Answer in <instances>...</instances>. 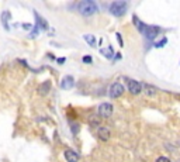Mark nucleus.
I'll list each match as a JSON object with an SVG mask.
<instances>
[{"label":"nucleus","instance_id":"obj_16","mask_svg":"<svg viewBox=\"0 0 180 162\" xmlns=\"http://www.w3.org/2000/svg\"><path fill=\"white\" fill-rule=\"evenodd\" d=\"M71 131H72V134H73V135H76L77 133L80 131V124L79 123H72L71 124Z\"/></svg>","mask_w":180,"mask_h":162},{"label":"nucleus","instance_id":"obj_14","mask_svg":"<svg viewBox=\"0 0 180 162\" xmlns=\"http://www.w3.org/2000/svg\"><path fill=\"white\" fill-rule=\"evenodd\" d=\"M144 85V92L148 95V96H155L156 95V87H154V86H151V85L148 83H142Z\"/></svg>","mask_w":180,"mask_h":162},{"label":"nucleus","instance_id":"obj_15","mask_svg":"<svg viewBox=\"0 0 180 162\" xmlns=\"http://www.w3.org/2000/svg\"><path fill=\"white\" fill-rule=\"evenodd\" d=\"M83 38L90 47H96V37H94V35H91V34H84Z\"/></svg>","mask_w":180,"mask_h":162},{"label":"nucleus","instance_id":"obj_9","mask_svg":"<svg viewBox=\"0 0 180 162\" xmlns=\"http://www.w3.org/2000/svg\"><path fill=\"white\" fill-rule=\"evenodd\" d=\"M32 13H34L35 20H37V26L41 27V28H42V30H45V31H46V30H49V24H48V21H46L45 19H42V17L38 14V11H37V10H34Z\"/></svg>","mask_w":180,"mask_h":162},{"label":"nucleus","instance_id":"obj_12","mask_svg":"<svg viewBox=\"0 0 180 162\" xmlns=\"http://www.w3.org/2000/svg\"><path fill=\"white\" fill-rule=\"evenodd\" d=\"M49 90H51V82H49V80H46V82H44V83L39 85V87H38L39 95L45 96V95H48V93H49Z\"/></svg>","mask_w":180,"mask_h":162},{"label":"nucleus","instance_id":"obj_1","mask_svg":"<svg viewBox=\"0 0 180 162\" xmlns=\"http://www.w3.org/2000/svg\"><path fill=\"white\" fill-rule=\"evenodd\" d=\"M132 21H134V26L136 27V30L141 32L148 41H154V39L158 37V34L161 32V28H159V27L148 26V24H145L144 21H141L136 16H132Z\"/></svg>","mask_w":180,"mask_h":162},{"label":"nucleus","instance_id":"obj_18","mask_svg":"<svg viewBox=\"0 0 180 162\" xmlns=\"http://www.w3.org/2000/svg\"><path fill=\"white\" fill-rule=\"evenodd\" d=\"M38 28H39V27L37 26V24L31 28V31H30V37H31V38H35V37L38 35Z\"/></svg>","mask_w":180,"mask_h":162},{"label":"nucleus","instance_id":"obj_6","mask_svg":"<svg viewBox=\"0 0 180 162\" xmlns=\"http://www.w3.org/2000/svg\"><path fill=\"white\" fill-rule=\"evenodd\" d=\"M113 111H114V107L111 103H101L97 109V113L100 117H110L113 114Z\"/></svg>","mask_w":180,"mask_h":162},{"label":"nucleus","instance_id":"obj_3","mask_svg":"<svg viewBox=\"0 0 180 162\" xmlns=\"http://www.w3.org/2000/svg\"><path fill=\"white\" fill-rule=\"evenodd\" d=\"M128 10V1H124V0H117V1H113L109 6V11L113 16L116 17H121L127 13Z\"/></svg>","mask_w":180,"mask_h":162},{"label":"nucleus","instance_id":"obj_19","mask_svg":"<svg viewBox=\"0 0 180 162\" xmlns=\"http://www.w3.org/2000/svg\"><path fill=\"white\" fill-rule=\"evenodd\" d=\"M82 61H83L84 64H91V62H93V58H91V55H84Z\"/></svg>","mask_w":180,"mask_h":162},{"label":"nucleus","instance_id":"obj_24","mask_svg":"<svg viewBox=\"0 0 180 162\" xmlns=\"http://www.w3.org/2000/svg\"><path fill=\"white\" fill-rule=\"evenodd\" d=\"M116 59H121V54H116Z\"/></svg>","mask_w":180,"mask_h":162},{"label":"nucleus","instance_id":"obj_4","mask_svg":"<svg viewBox=\"0 0 180 162\" xmlns=\"http://www.w3.org/2000/svg\"><path fill=\"white\" fill-rule=\"evenodd\" d=\"M125 82H127V87H128L129 93L132 95H139L141 92H144V85L135 79H129V78H125Z\"/></svg>","mask_w":180,"mask_h":162},{"label":"nucleus","instance_id":"obj_5","mask_svg":"<svg viewBox=\"0 0 180 162\" xmlns=\"http://www.w3.org/2000/svg\"><path fill=\"white\" fill-rule=\"evenodd\" d=\"M124 86H122L120 82H114V83L111 85L109 87V96L111 99H118V97H121L124 95Z\"/></svg>","mask_w":180,"mask_h":162},{"label":"nucleus","instance_id":"obj_22","mask_svg":"<svg viewBox=\"0 0 180 162\" xmlns=\"http://www.w3.org/2000/svg\"><path fill=\"white\" fill-rule=\"evenodd\" d=\"M65 61H66V58H59L58 61H56V62H58V64H61V65H62V64H65Z\"/></svg>","mask_w":180,"mask_h":162},{"label":"nucleus","instance_id":"obj_10","mask_svg":"<svg viewBox=\"0 0 180 162\" xmlns=\"http://www.w3.org/2000/svg\"><path fill=\"white\" fill-rule=\"evenodd\" d=\"M110 135H111V133H110V130L107 128V127H99V130H97V137H99L101 141L110 140Z\"/></svg>","mask_w":180,"mask_h":162},{"label":"nucleus","instance_id":"obj_23","mask_svg":"<svg viewBox=\"0 0 180 162\" xmlns=\"http://www.w3.org/2000/svg\"><path fill=\"white\" fill-rule=\"evenodd\" d=\"M23 28H27V30H28V28H31V26H30V24H23Z\"/></svg>","mask_w":180,"mask_h":162},{"label":"nucleus","instance_id":"obj_13","mask_svg":"<svg viewBox=\"0 0 180 162\" xmlns=\"http://www.w3.org/2000/svg\"><path fill=\"white\" fill-rule=\"evenodd\" d=\"M100 54H101V55H104L107 59H113V55H114L113 47L109 45L107 48H100Z\"/></svg>","mask_w":180,"mask_h":162},{"label":"nucleus","instance_id":"obj_11","mask_svg":"<svg viewBox=\"0 0 180 162\" xmlns=\"http://www.w3.org/2000/svg\"><path fill=\"white\" fill-rule=\"evenodd\" d=\"M0 19H1V24L4 27V30L9 31V30H10V27H9V20L11 19V13H10L9 10H4V11L1 13V16H0Z\"/></svg>","mask_w":180,"mask_h":162},{"label":"nucleus","instance_id":"obj_21","mask_svg":"<svg viewBox=\"0 0 180 162\" xmlns=\"http://www.w3.org/2000/svg\"><path fill=\"white\" fill-rule=\"evenodd\" d=\"M156 162H170V159L167 156H159V158H156Z\"/></svg>","mask_w":180,"mask_h":162},{"label":"nucleus","instance_id":"obj_20","mask_svg":"<svg viewBox=\"0 0 180 162\" xmlns=\"http://www.w3.org/2000/svg\"><path fill=\"white\" fill-rule=\"evenodd\" d=\"M116 37H117V41H118V44H120V47H124V41H122L121 34H120V32H117V34H116Z\"/></svg>","mask_w":180,"mask_h":162},{"label":"nucleus","instance_id":"obj_2","mask_svg":"<svg viewBox=\"0 0 180 162\" xmlns=\"http://www.w3.org/2000/svg\"><path fill=\"white\" fill-rule=\"evenodd\" d=\"M77 11L84 16V17H90L93 14H96L99 11V6L96 4V1L93 0H83V1H79L76 4Z\"/></svg>","mask_w":180,"mask_h":162},{"label":"nucleus","instance_id":"obj_8","mask_svg":"<svg viewBox=\"0 0 180 162\" xmlns=\"http://www.w3.org/2000/svg\"><path fill=\"white\" fill-rule=\"evenodd\" d=\"M75 86V78L71 76V75H68V76H65L62 79V82H61V87L64 89V90H69Z\"/></svg>","mask_w":180,"mask_h":162},{"label":"nucleus","instance_id":"obj_7","mask_svg":"<svg viewBox=\"0 0 180 162\" xmlns=\"http://www.w3.org/2000/svg\"><path fill=\"white\" fill-rule=\"evenodd\" d=\"M64 156L66 162H79V159H80V155L77 152H75L73 149H66L64 152Z\"/></svg>","mask_w":180,"mask_h":162},{"label":"nucleus","instance_id":"obj_17","mask_svg":"<svg viewBox=\"0 0 180 162\" xmlns=\"http://www.w3.org/2000/svg\"><path fill=\"white\" fill-rule=\"evenodd\" d=\"M167 44V38L166 37H163V38L161 39V41H158V42H155L154 47L155 48H162V47H165Z\"/></svg>","mask_w":180,"mask_h":162}]
</instances>
